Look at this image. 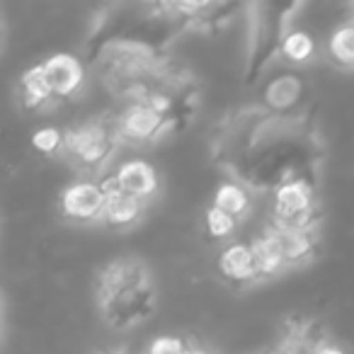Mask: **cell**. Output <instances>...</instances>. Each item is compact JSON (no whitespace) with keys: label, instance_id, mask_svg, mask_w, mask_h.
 <instances>
[{"label":"cell","instance_id":"6da1fadb","mask_svg":"<svg viewBox=\"0 0 354 354\" xmlns=\"http://www.w3.org/2000/svg\"><path fill=\"white\" fill-rule=\"evenodd\" d=\"M212 158L252 194H274L294 180L318 183L325 141L310 112L281 117L260 102L243 104L216 122Z\"/></svg>","mask_w":354,"mask_h":354},{"label":"cell","instance_id":"7a4b0ae2","mask_svg":"<svg viewBox=\"0 0 354 354\" xmlns=\"http://www.w3.org/2000/svg\"><path fill=\"white\" fill-rule=\"evenodd\" d=\"M90 64L112 97L127 102L146 100L158 80L175 66L165 49L146 41L114 39L90 54Z\"/></svg>","mask_w":354,"mask_h":354},{"label":"cell","instance_id":"3957f363","mask_svg":"<svg viewBox=\"0 0 354 354\" xmlns=\"http://www.w3.org/2000/svg\"><path fill=\"white\" fill-rule=\"evenodd\" d=\"M97 310L112 330H131L146 323L158 306V291L153 274L141 257H117L100 270Z\"/></svg>","mask_w":354,"mask_h":354},{"label":"cell","instance_id":"277c9868","mask_svg":"<svg viewBox=\"0 0 354 354\" xmlns=\"http://www.w3.org/2000/svg\"><path fill=\"white\" fill-rule=\"evenodd\" d=\"M301 3H252L248 6V49L243 64V80L248 85L262 83V75L274 59H279L281 41L294 27Z\"/></svg>","mask_w":354,"mask_h":354},{"label":"cell","instance_id":"5b68a950","mask_svg":"<svg viewBox=\"0 0 354 354\" xmlns=\"http://www.w3.org/2000/svg\"><path fill=\"white\" fill-rule=\"evenodd\" d=\"M64 158H68L71 165L83 175H88L90 180H93V175H107L104 170L112 165L114 156L122 146L117 124L109 114H93V117L71 124L64 131Z\"/></svg>","mask_w":354,"mask_h":354},{"label":"cell","instance_id":"8992f818","mask_svg":"<svg viewBox=\"0 0 354 354\" xmlns=\"http://www.w3.org/2000/svg\"><path fill=\"white\" fill-rule=\"evenodd\" d=\"M323 221L318 183L294 180L272 194L270 223L286 231H318Z\"/></svg>","mask_w":354,"mask_h":354},{"label":"cell","instance_id":"52a82bcc","mask_svg":"<svg viewBox=\"0 0 354 354\" xmlns=\"http://www.w3.org/2000/svg\"><path fill=\"white\" fill-rule=\"evenodd\" d=\"M260 104L272 114L294 117L310 112V83L299 68L272 71L260 83Z\"/></svg>","mask_w":354,"mask_h":354},{"label":"cell","instance_id":"ba28073f","mask_svg":"<svg viewBox=\"0 0 354 354\" xmlns=\"http://www.w3.org/2000/svg\"><path fill=\"white\" fill-rule=\"evenodd\" d=\"M114 117L122 146L143 148L172 136V127L148 102H127Z\"/></svg>","mask_w":354,"mask_h":354},{"label":"cell","instance_id":"9c48e42d","mask_svg":"<svg viewBox=\"0 0 354 354\" xmlns=\"http://www.w3.org/2000/svg\"><path fill=\"white\" fill-rule=\"evenodd\" d=\"M104 207H107V194L102 189V183L90 180V177L68 185L59 199V209L64 218L73 223H102Z\"/></svg>","mask_w":354,"mask_h":354},{"label":"cell","instance_id":"30bf717a","mask_svg":"<svg viewBox=\"0 0 354 354\" xmlns=\"http://www.w3.org/2000/svg\"><path fill=\"white\" fill-rule=\"evenodd\" d=\"M41 68L49 80V88L56 97V104L73 102L80 97L85 83H88V68L83 59L73 54H54L46 61H41Z\"/></svg>","mask_w":354,"mask_h":354},{"label":"cell","instance_id":"8fae6325","mask_svg":"<svg viewBox=\"0 0 354 354\" xmlns=\"http://www.w3.org/2000/svg\"><path fill=\"white\" fill-rule=\"evenodd\" d=\"M114 180L122 192H127L129 197H136L141 202L151 204L156 199V194L160 192V177L153 162H148L146 158H127V160L117 162L112 172H107Z\"/></svg>","mask_w":354,"mask_h":354},{"label":"cell","instance_id":"7c38bea8","mask_svg":"<svg viewBox=\"0 0 354 354\" xmlns=\"http://www.w3.org/2000/svg\"><path fill=\"white\" fill-rule=\"evenodd\" d=\"M100 183H102V189L107 194V207H104V216H102L104 226L112 228V231H129L136 223H141V218L148 212L146 202L122 192L109 175L100 177Z\"/></svg>","mask_w":354,"mask_h":354},{"label":"cell","instance_id":"4fadbf2b","mask_svg":"<svg viewBox=\"0 0 354 354\" xmlns=\"http://www.w3.org/2000/svg\"><path fill=\"white\" fill-rule=\"evenodd\" d=\"M218 274L233 286H250L260 281L255 265V252L250 241H233L218 255Z\"/></svg>","mask_w":354,"mask_h":354},{"label":"cell","instance_id":"5bb4252c","mask_svg":"<svg viewBox=\"0 0 354 354\" xmlns=\"http://www.w3.org/2000/svg\"><path fill=\"white\" fill-rule=\"evenodd\" d=\"M325 339L328 337L315 320L291 318L286 320L277 349H279V354H315Z\"/></svg>","mask_w":354,"mask_h":354},{"label":"cell","instance_id":"9a60e30c","mask_svg":"<svg viewBox=\"0 0 354 354\" xmlns=\"http://www.w3.org/2000/svg\"><path fill=\"white\" fill-rule=\"evenodd\" d=\"M252 252H255V265H257V274H260V281L274 279V277L284 274L286 262H284V252H281L279 238H277V231L272 223H267L260 233L250 241Z\"/></svg>","mask_w":354,"mask_h":354},{"label":"cell","instance_id":"2e32d148","mask_svg":"<svg viewBox=\"0 0 354 354\" xmlns=\"http://www.w3.org/2000/svg\"><path fill=\"white\" fill-rule=\"evenodd\" d=\"M277 238H279L281 252H284L286 270H299L306 267L315 255H318L320 238L318 231H286V228H277Z\"/></svg>","mask_w":354,"mask_h":354},{"label":"cell","instance_id":"e0dca14e","mask_svg":"<svg viewBox=\"0 0 354 354\" xmlns=\"http://www.w3.org/2000/svg\"><path fill=\"white\" fill-rule=\"evenodd\" d=\"M318 56H320V44L313 32L299 25H294L286 32L284 41H281V49H279V59L284 61L289 68L308 66V64H313Z\"/></svg>","mask_w":354,"mask_h":354},{"label":"cell","instance_id":"ac0fdd59","mask_svg":"<svg viewBox=\"0 0 354 354\" xmlns=\"http://www.w3.org/2000/svg\"><path fill=\"white\" fill-rule=\"evenodd\" d=\"M20 102L27 112H44V109L59 107L41 64L30 66V68L20 75Z\"/></svg>","mask_w":354,"mask_h":354},{"label":"cell","instance_id":"d6986e66","mask_svg":"<svg viewBox=\"0 0 354 354\" xmlns=\"http://www.w3.org/2000/svg\"><path fill=\"white\" fill-rule=\"evenodd\" d=\"M325 56L337 68L354 71V12L349 8V17L339 20L325 39Z\"/></svg>","mask_w":354,"mask_h":354},{"label":"cell","instance_id":"ffe728a7","mask_svg":"<svg viewBox=\"0 0 354 354\" xmlns=\"http://www.w3.org/2000/svg\"><path fill=\"white\" fill-rule=\"evenodd\" d=\"M212 207L221 209L223 214L233 216L236 221H243L252 212V192L248 187H243L241 183H236V180H223L216 187V192H214Z\"/></svg>","mask_w":354,"mask_h":354},{"label":"cell","instance_id":"44dd1931","mask_svg":"<svg viewBox=\"0 0 354 354\" xmlns=\"http://www.w3.org/2000/svg\"><path fill=\"white\" fill-rule=\"evenodd\" d=\"M238 223L241 221H236V218L223 214L216 207H209L204 212V228H207V236L212 241H228V238H233L238 231Z\"/></svg>","mask_w":354,"mask_h":354},{"label":"cell","instance_id":"7402d4cb","mask_svg":"<svg viewBox=\"0 0 354 354\" xmlns=\"http://www.w3.org/2000/svg\"><path fill=\"white\" fill-rule=\"evenodd\" d=\"M64 146H66V138L64 131L56 127H44V129H37L32 133V148L37 153L46 158H54V156H64Z\"/></svg>","mask_w":354,"mask_h":354},{"label":"cell","instance_id":"603a6c76","mask_svg":"<svg viewBox=\"0 0 354 354\" xmlns=\"http://www.w3.org/2000/svg\"><path fill=\"white\" fill-rule=\"evenodd\" d=\"M148 354H197V347L177 335H160L151 342Z\"/></svg>","mask_w":354,"mask_h":354},{"label":"cell","instance_id":"cb8c5ba5","mask_svg":"<svg viewBox=\"0 0 354 354\" xmlns=\"http://www.w3.org/2000/svg\"><path fill=\"white\" fill-rule=\"evenodd\" d=\"M315 354H347V352H344V349L339 347V344H333L330 339H325V342L320 344L318 352H315Z\"/></svg>","mask_w":354,"mask_h":354},{"label":"cell","instance_id":"d4e9b609","mask_svg":"<svg viewBox=\"0 0 354 354\" xmlns=\"http://www.w3.org/2000/svg\"><path fill=\"white\" fill-rule=\"evenodd\" d=\"M257 354H279V349L272 347V349H265V352H257Z\"/></svg>","mask_w":354,"mask_h":354},{"label":"cell","instance_id":"484cf974","mask_svg":"<svg viewBox=\"0 0 354 354\" xmlns=\"http://www.w3.org/2000/svg\"><path fill=\"white\" fill-rule=\"evenodd\" d=\"M112 354H124V352H112Z\"/></svg>","mask_w":354,"mask_h":354},{"label":"cell","instance_id":"4316f807","mask_svg":"<svg viewBox=\"0 0 354 354\" xmlns=\"http://www.w3.org/2000/svg\"><path fill=\"white\" fill-rule=\"evenodd\" d=\"M352 12H354V6H352Z\"/></svg>","mask_w":354,"mask_h":354}]
</instances>
